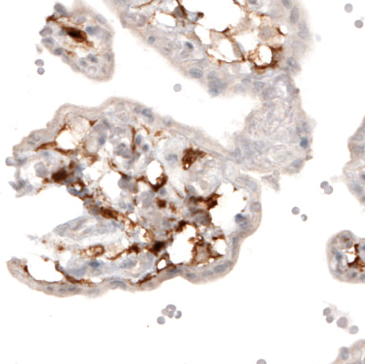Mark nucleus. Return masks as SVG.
I'll use <instances>...</instances> for the list:
<instances>
[{
  "mask_svg": "<svg viewBox=\"0 0 365 364\" xmlns=\"http://www.w3.org/2000/svg\"><path fill=\"white\" fill-rule=\"evenodd\" d=\"M142 113H143V115H146V116H148V117H151L152 115V113L151 112H150V110H148V109H144L143 110H142Z\"/></svg>",
  "mask_w": 365,
  "mask_h": 364,
  "instance_id": "nucleus-5",
  "label": "nucleus"
},
{
  "mask_svg": "<svg viewBox=\"0 0 365 364\" xmlns=\"http://www.w3.org/2000/svg\"><path fill=\"white\" fill-rule=\"evenodd\" d=\"M69 35L73 37H79L80 36H81V32H79V31H69Z\"/></svg>",
  "mask_w": 365,
  "mask_h": 364,
  "instance_id": "nucleus-4",
  "label": "nucleus"
},
{
  "mask_svg": "<svg viewBox=\"0 0 365 364\" xmlns=\"http://www.w3.org/2000/svg\"><path fill=\"white\" fill-rule=\"evenodd\" d=\"M189 74L195 79H200L203 77V71L199 68H191L189 70Z\"/></svg>",
  "mask_w": 365,
  "mask_h": 364,
  "instance_id": "nucleus-2",
  "label": "nucleus"
},
{
  "mask_svg": "<svg viewBox=\"0 0 365 364\" xmlns=\"http://www.w3.org/2000/svg\"><path fill=\"white\" fill-rule=\"evenodd\" d=\"M300 18V10L299 8V7L294 6L291 8L290 11V15H289V20H290L291 24H296L297 22H299V20Z\"/></svg>",
  "mask_w": 365,
  "mask_h": 364,
  "instance_id": "nucleus-1",
  "label": "nucleus"
},
{
  "mask_svg": "<svg viewBox=\"0 0 365 364\" xmlns=\"http://www.w3.org/2000/svg\"><path fill=\"white\" fill-rule=\"evenodd\" d=\"M121 1H126V0H121Z\"/></svg>",
  "mask_w": 365,
  "mask_h": 364,
  "instance_id": "nucleus-11",
  "label": "nucleus"
},
{
  "mask_svg": "<svg viewBox=\"0 0 365 364\" xmlns=\"http://www.w3.org/2000/svg\"><path fill=\"white\" fill-rule=\"evenodd\" d=\"M87 31L89 32L90 34H93V28H90V26H88V28H87Z\"/></svg>",
  "mask_w": 365,
  "mask_h": 364,
  "instance_id": "nucleus-7",
  "label": "nucleus"
},
{
  "mask_svg": "<svg viewBox=\"0 0 365 364\" xmlns=\"http://www.w3.org/2000/svg\"><path fill=\"white\" fill-rule=\"evenodd\" d=\"M307 142H308L307 139H306V138H302L301 142H300V145H301L302 147H306V145H307Z\"/></svg>",
  "mask_w": 365,
  "mask_h": 364,
  "instance_id": "nucleus-6",
  "label": "nucleus"
},
{
  "mask_svg": "<svg viewBox=\"0 0 365 364\" xmlns=\"http://www.w3.org/2000/svg\"><path fill=\"white\" fill-rule=\"evenodd\" d=\"M362 201H363V202L365 203V197H364V198H363V199H362Z\"/></svg>",
  "mask_w": 365,
  "mask_h": 364,
  "instance_id": "nucleus-10",
  "label": "nucleus"
},
{
  "mask_svg": "<svg viewBox=\"0 0 365 364\" xmlns=\"http://www.w3.org/2000/svg\"><path fill=\"white\" fill-rule=\"evenodd\" d=\"M280 2L282 4V6L287 9H290V8L293 7V1L292 0H280Z\"/></svg>",
  "mask_w": 365,
  "mask_h": 364,
  "instance_id": "nucleus-3",
  "label": "nucleus"
},
{
  "mask_svg": "<svg viewBox=\"0 0 365 364\" xmlns=\"http://www.w3.org/2000/svg\"><path fill=\"white\" fill-rule=\"evenodd\" d=\"M248 1H249L250 4H256L257 0H248Z\"/></svg>",
  "mask_w": 365,
  "mask_h": 364,
  "instance_id": "nucleus-9",
  "label": "nucleus"
},
{
  "mask_svg": "<svg viewBox=\"0 0 365 364\" xmlns=\"http://www.w3.org/2000/svg\"><path fill=\"white\" fill-rule=\"evenodd\" d=\"M185 45H186V46H188V47H190V49H193V45H192V44H190V43H189V42H186V43H185Z\"/></svg>",
  "mask_w": 365,
  "mask_h": 364,
  "instance_id": "nucleus-8",
  "label": "nucleus"
}]
</instances>
